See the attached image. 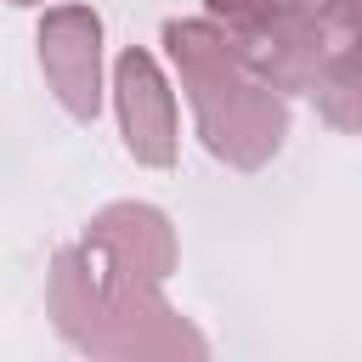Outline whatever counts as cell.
Masks as SVG:
<instances>
[{"label":"cell","instance_id":"1","mask_svg":"<svg viewBox=\"0 0 362 362\" xmlns=\"http://www.w3.org/2000/svg\"><path fill=\"white\" fill-rule=\"evenodd\" d=\"M170 51L175 62L192 74V102H198V119H204V136L221 158L232 164H260L277 136H283V113L277 102L260 90V85H243L232 74V57H226V40H215L209 28H170Z\"/></svg>","mask_w":362,"mask_h":362},{"label":"cell","instance_id":"2","mask_svg":"<svg viewBox=\"0 0 362 362\" xmlns=\"http://www.w3.org/2000/svg\"><path fill=\"white\" fill-rule=\"evenodd\" d=\"M96 17L90 11H51L45 28H40V57H45V74L62 96V107L74 119H90L96 113Z\"/></svg>","mask_w":362,"mask_h":362},{"label":"cell","instance_id":"3","mask_svg":"<svg viewBox=\"0 0 362 362\" xmlns=\"http://www.w3.org/2000/svg\"><path fill=\"white\" fill-rule=\"evenodd\" d=\"M119 107H124L130 153L147 164H170L175 158V113H170V90H164L153 57H141V51L119 57Z\"/></svg>","mask_w":362,"mask_h":362},{"label":"cell","instance_id":"4","mask_svg":"<svg viewBox=\"0 0 362 362\" xmlns=\"http://www.w3.org/2000/svg\"><path fill=\"white\" fill-rule=\"evenodd\" d=\"M209 6L238 17V23H272V0H209Z\"/></svg>","mask_w":362,"mask_h":362},{"label":"cell","instance_id":"5","mask_svg":"<svg viewBox=\"0 0 362 362\" xmlns=\"http://www.w3.org/2000/svg\"><path fill=\"white\" fill-rule=\"evenodd\" d=\"M17 6H28V0H17Z\"/></svg>","mask_w":362,"mask_h":362}]
</instances>
